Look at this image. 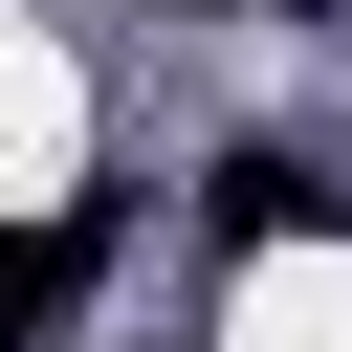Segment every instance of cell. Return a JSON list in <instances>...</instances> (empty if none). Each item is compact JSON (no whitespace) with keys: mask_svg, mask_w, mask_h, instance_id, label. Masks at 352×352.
I'll return each mask as SVG.
<instances>
[{"mask_svg":"<svg viewBox=\"0 0 352 352\" xmlns=\"http://www.w3.org/2000/svg\"><path fill=\"white\" fill-rule=\"evenodd\" d=\"M308 220H352V176H330L308 132H220V154H198V242H220V264H264V242H308Z\"/></svg>","mask_w":352,"mask_h":352,"instance_id":"6da1fadb","label":"cell"},{"mask_svg":"<svg viewBox=\"0 0 352 352\" xmlns=\"http://www.w3.org/2000/svg\"><path fill=\"white\" fill-rule=\"evenodd\" d=\"M88 286H110V198L0 220V352H66V330H88Z\"/></svg>","mask_w":352,"mask_h":352,"instance_id":"7a4b0ae2","label":"cell"},{"mask_svg":"<svg viewBox=\"0 0 352 352\" xmlns=\"http://www.w3.org/2000/svg\"><path fill=\"white\" fill-rule=\"evenodd\" d=\"M154 22H242V0H154Z\"/></svg>","mask_w":352,"mask_h":352,"instance_id":"3957f363","label":"cell"}]
</instances>
